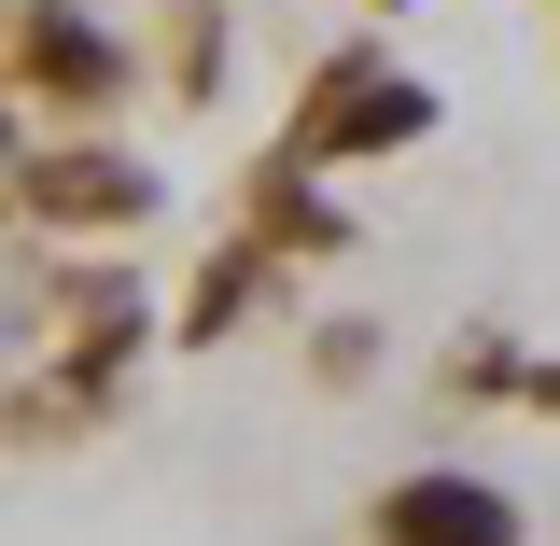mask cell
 I'll list each match as a JSON object with an SVG mask.
<instances>
[{"label":"cell","instance_id":"obj_1","mask_svg":"<svg viewBox=\"0 0 560 546\" xmlns=\"http://www.w3.org/2000/svg\"><path fill=\"white\" fill-rule=\"evenodd\" d=\"M364 546H518V504H504V477L420 463V477H393V490H378Z\"/></svg>","mask_w":560,"mask_h":546}]
</instances>
